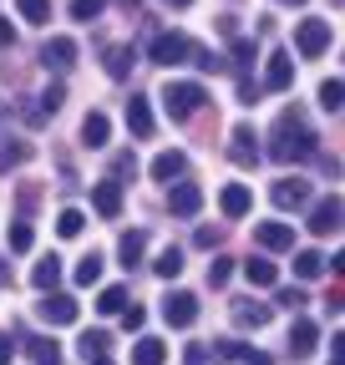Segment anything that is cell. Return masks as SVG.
<instances>
[{
	"mask_svg": "<svg viewBox=\"0 0 345 365\" xmlns=\"http://www.w3.org/2000/svg\"><path fill=\"white\" fill-rule=\"evenodd\" d=\"M269 158L274 163H310V158H320V137H315L310 117L299 112V107H284L279 112V122L269 132Z\"/></svg>",
	"mask_w": 345,
	"mask_h": 365,
	"instance_id": "obj_1",
	"label": "cell"
},
{
	"mask_svg": "<svg viewBox=\"0 0 345 365\" xmlns=\"http://www.w3.org/2000/svg\"><path fill=\"white\" fill-rule=\"evenodd\" d=\"M203 102H208V91H203L198 81H168V86H163V107H168V117H172V122L198 117V112H203Z\"/></svg>",
	"mask_w": 345,
	"mask_h": 365,
	"instance_id": "obj_2",
	"label": "cell"
},
{
	"mask_svg": "<svg viewBox=\"0 0 345 365\" xmlns=\"http://www.w3.org/2000/svg\"><path fill=\"white\" fill-rule=\"evenodd\" d=\"M148 56H153L158 66L193 61V41H188V36H178V31H158V36H153V46H148Z\"/></svg>",
	"mask_w": 345,
	"mask_h": 365,
	"instance_id": "obj_3",
	"label": "cell"
},
{
	"mask_svg": "<svg viewBox=\"0 0 345 365\" xmlns=\"http://www.w3.org/2000/svg\"><path fill=\"white\" fill-rule=\"evenodd\" d=\"M325 46H330V21H299L294 26V51L305 56V61H315V56H325Z\"/></svg>",
	"mask_w": 345,
	"mask_h": 365,
	"instance_id": "obj_4",
	"label": "cell"
},
{
	"mask_svg": "<svg viewBox=\"0 0 345 365\" xmlns=\"http://www.w3.org/2000/svg\"><path fill=\"white\" fill-rule=\"evenodd\" d=\"M163 319L172 330H188L193 319H198V294H188V289H172L168 299H163Z\"/></svg>",
	"mask_w": 345,
	"mask_h": 365,
	"instance_id": "obj_5",
	"label": "cell"
},
{
	"mask_svg": "<svg viewBox=\"0 0 345 365\" xmlns=\"http://www.w3.org/2000/svg\"><path fill=\"white\" fill-rule=\"evenodd\" d=\"M36 309H41V319H51V325H76V314H81V304H76L71 294H56V289L41 294Z\"/></svg>",
	"mask_w": 345,
	"mask_h": 365,
	"instance_id": "obj_6",
	"label": "cell"
},
{
	"mask_svg": "<svg viewBox=\"0 0 345 365\" xmlns=\"http://www.w3.org/2000/svg\"><path fill=\"white\" fill-rule=\"evenodd\" d=\"M294 86V56L289 51H274L264 61V91H289Z\"/></svg>",
	"mask_w": 345,
	"mask_h": 365,
	"instance_id": "obj_7",
	"label": "cell"
},
{
	"mask_svg": "<svg viewBox=\"0 0 345 365\" xmlns=\"http://www.w3.org/2000/svg\"><path fill=\"white\" fill-rule=\"evenodd\" d=\"M269 198H274V208H305L310 203V182L305 178H279L269 188Z\"/></svg>",
	"mask_w": 345,
	"mask_h": 365,
	"instance_id": "obj_8",
	"label": "cell"
},
{
	"mask_svg": "<svg viewBox=\"0 0 345 365\" xmlns=\"http://www.w3.org/2000/svg\"><path fill=\"white\" fill-rule=\"evenodd\" d=\"M168 208H172V218H193L203 208V188H198V182H172Z\"/></svg>",
	"mask_w": 345,
	"mask_h": 365,
	"instance_id": "obj_9",
	"label": "cell"
},
{
	"mask_svg": "<svg viewBox=\"0 0 345 365\" xmlns=\"http://www.w3.org/2000/svg\"><path fill=\"white\" fill-rule=\"evenodd\" d=\"M340 223H345V203L340 198H320L310 208V234H335Z\"/></svg>",
	"mask_w": 345,
	"mask_h": 365,
	"instance_id": "obj_10",
	"label": "cell"
},
{
	"mask_svg": "<svg viewBox=\"0 0 345 365\" xmlns=\"http://www.w3.org/2000/svg\"><path fill=\"white\" fill-rule=\"evenodd\" d=\"M41 61H46V71L76 66V41H71V36H51L46 46H41Z\"/></svg>",
	"mask_w": 345,
	"mask_h": 365,
	"instance_id": "obj_11",
	"label": "cell"
},
{
	"mask_svg": "<svg viewBox=\"0 0 345 365\" xmlns=\"http://www.w3.org/2000/svg\"><path fill=\"white\" fill-rule=\"evenodd\" d=\"M254 239H259V249L284 254V249H294V228L289 223H254Z\"/></svg>",
	"mask_w": 345,
	"mask_h": 365,
	"instance_id": "obj_12",
	"label": "cell"
},
{
	"mask_svg": "<svg viewBox=\"0 0 345 365\" xmlns=\"http://www.w3.org/2000/svg\"><path fill=\"white\" fill-rule=\"evenodd\" d=\"M229 143H234V148H229V158H234L239 168H254V163H259V137H254V127H249V122H239V127H234Z\"/></svg>",
	"mask_w": 345,
	"mask_h": 365,
	"instance_id": "obj_13",
	"label": "cell"
},
{
	"mask_svg": "<svg viewBox=\"0 0 345 365\" xmlns=\"http://www.w3.org/2000/svg\"><path fill=\"white\" fill-rule=\"evenodd\" d=\"M127 127H133V137H138V143H148V137L158 132V122H153V107H148V97H133V102H127Z\"/></svg>",
	"mask_w": 345,
	"mask_h": 365,
	"instance_id": "obj_14",
	"label": "cell"
},
{
	"mask_svg": "<svg viewBox=\"0 0 345 365\" xmlns=\"http://www.w3.org/2000/svg\"><path fill=\"white\" fill-rule=\"evenodd\" d=\"M315 345H320L315 319H305V314H299L294 325H289V350H294V355H315Z\"/></svg>",
	"mask_w": 345,
	"mask_h": 365,
	"instance_id": "obj_15",
	"label": "cell"
},
{
	"mask_svg": "<svg viewBox=\"0 0 345 365\" xmlns=\"http://www.w3.org/2000/svg\"><path fill=\"white\" fill-rule=\"evenodd\" d=\"M92 208L102 213V218H117L122 213V182H97V188H92Z\"/></svg>",
	"mask_w": 345,
	"mask_h": 365,
	"instance_id": "obj_16",
	"label": "cell"
},
{
	"mask_svg": "<svg viewBox=\"0 0 345 365\" xmlns=\"http://www.w3.org/2000/svg\"><path fill=\"white\" fill-rule=\"evenodd\" d=\"M107 137H112L107 112H86V117H81V143H86V148H107Z\"/></svg>",
	"mask_w": 345,
	"mask_h": 365,
	"instance_id": "obj_17",
	"label": "cell"
},
{
	"mask_svg": "<svg viewBox=\"0 0 345 365\" xmlns=\"http://www.w3.org/2000/svg\"><path fill=\"white\" fill-rule=\"evenodd\" d=\"M269 314H274V309H269V304H259V299H239V304H234V319H239L244 330H264V325H269Z\"/></svg>",
	"mask_w": 345,
	"mask_h": 365,
	"instance_id": "obj_18",
	"label": "cell"
},
{
	"mask_svg": "<svg viewBox=\"0 0 345 365\" xmlns=\"http://www.w3.org/2000/svg\"><path fill=\"white\" fill-rule=\"evenodd\" d=\"M219 208H224V218H244V213L254 208V198H249L244 182H229V188L219 193Z\"/></svg>",
	"mask_w": 345,
	"mask_h": 365,
	"instance_id": "obj_19",
	"label": "cell"
},
{
	"mask_svg": "<svg viewBox=\"0 0 345 365\" xmlns=\"http://www.w3.org/2000/svg\"><path fill=\"white\" fill-rule=\"evenodd\" d=\"M31 284H36L41 294H51V289L61 284V259H56V254H46V259L31 269Z\"/></svg>",
	"mask_w": 345,
	"mask_h": 365,
	"instance_id": "obj_20",
	"label": "cell"
},
{
	"mask_svg": "<svg viewBox=\"0 0 345 365\" xmlns=\"http://www.w3.org/2000/svg\"><path fill=\"white\" fill-rule=\"evenodd\" d=\"M244 279H249L254 289H274V284H279V264H269V259H249V264H244Z\"/></svg>",
	"mask_w": 345,
	"mask_h": 365,
	"instance_id": "obj_21",
	"label": "cell"
},
{
	"mask_svg": "<svg viewBox=\"0 0 345 365\" xmlns=\"http://www.w3.org/2000/svg\"><path fill=\"white\" fill-rule=\"evenodd\" d=\"M213 355L229 360V365H269V355H259V350H249V345H239V340H224Z\"/></svg>",
	"mask_w": 345,
	"mask_h": 365,
	"instance_id": "obj_22",
	"label": "cell"
},
{
	"mask_svg": "<svg viewBox=\"0 0 345 365\" xmlns=\"http://www.w3.org/2000/svg\"><path fill=\"white\" fill-rule=\"evenodd\" d=\"M143 254H148V234H143V228H133V234H122V239H117V259H122L127 269L143 264Z\"/></svg>",
	"mask_w": 345,
	"mask_h": 365,
	"instance_id": "obj_23",
	"label": "cell"
},
{
	"mask_svg": "<svg viewBox=\"0 0 345 365\" xmlns=\"http://www.w3.org/2000/svg\"><path fill=\"white\" fill-rule=\"evenodd\" d=\"M168 360V345L158 340V335H143L138 345H133V365H163Z\"/></svg>",
	"mask_w": 345,
	"mask_h": 365,
	"instance_id": "obj_24",
	"label": "cell"
},
{
	"mask_svg": "<svg viewBox=\"0 0 345 365\" xmlns=\"http://www.w3.org/2000/svg\"><path fill=\"white\" fill-rule=\"evenodd\" d=\"M183 168H188V158H183V153H158V158H153V178H158V182L183 178Z\"/></svg>",
	"mask_w": 345,
	"mask_h": 365,
	"instance_id": "obj_25",
	"label": "cell"
},
{
	"mask_svg": "<svg viewBox=\"0 0 345 365\" xmlns=\"http://www.w3.org/2000/svg\"><path fill=\"white\" fill-rule=\"evenodd\" d=\"M325 254H315V249H299L294 254V274H299V279H320V274H325Z\"/></svg>",
	"mask_w": 345,
	"mask_h": 365,
	"instance_id": "obj_26",
	"label": "cell"
},
{
	"mask_svg": "<svg viewBox=\"0 0 345 365\" xmlns=\"http://www.w3.org/2000/svg\"><path fill=\"white\" fill-rule=\"evenodd\" d=\"M153 274H158V279H178V274H183V249H163L153 259Z\"/></svg>",
	"mask_w": 345,
	"mask_h": 365,
	"instance_id": "obj_27",
	"label": "cell"
},
{
	"mask_svg": "<svg viewBox=\"0 0 345 365\" xmlns=\"http://www.w3.org/2000/svg\"><path fill=\"white\" fill-rule=\"evenodd\" d=\"M127 71H133V46H112V51H107V76L122 81Z\"/></svg>",
	"mask_w": 345,
	"mask_h": 365,
	"instance_id": "obj_28",
	"label": "cell"
},
{
	"mask_svg": "<svg viewBox=\"0 0 345 365\" xmlns=\"http://www.w3.org/2000/svg\"><path fill=\"white\" fill-rule=\"evenodd\" d=\"M26 158H31V143H11V137H6V143H0V173L21 168Z\"/></svg>",
	"mask_w": 345,
	"mask_h": 365,
	"instance_id": "obj_29",
	"label": "cell"
},
{
	"mask_svg": "<svg viewBox=\"0 0 345 365\" xmlns=\"http://www.w3.org/2000/svg\"><path fill=\"white\" fill-rule=\"evenodd\" d=\"M102 269H107V259L92 249V254H86V259L76 264V284H97V279H102Z\"/></svg>",
	"mask_w": 345,
	"mask_h": 365,
	"instance_id": "obj_30",
	"label": "cell"
},
{
	"mask_svg": "<svg viewBox=\"0 0 345 365\" xmlns=\"http://www.w3.org/2000/svg\"><path fill=\"white\" fill-rule=\"evenodd\" d=\"M97 309H102V314H122V309H127V289H122V284H107V289L97 294Z\"/></svg>",
	"mask_w": 345,
	"mask_h": 365,
	"instance_id": "obj_31",
	"label": "cell"
},
{
	"mask_svg": "<svg viewBox=\"0 0 345 365\" xmlns=\"http://www.w3.org/2000/svg\"><path fill=\"white\" fill-rule=\"evenodd\" d=\"M107 345H112V335H107V330H86V335H81V360L107 355Z\"/></svg>",
	"mask_w": 345,
	"mask_h": 365,
	"instance_id": "obj_32",
	"label": "cell"
},
{
	"mask_svg": "<svg viewBox=\"0 0 345 365\" xmlns=\"http://www.w3.org/2000/svg\"><path fill=\"white\" fill-rule=\"evenodd\" d=\"M81 228H86V213H81V208H61V218H56V234H61V239H76Z\"/></svg>",
	"mask_w": 345,
	"mask_h": 365,
	"instance_id": "obj_33",
	"label": "cell"
},
{
	"mask_svg": "<svg viewBox=\"0 0 345 365\" xmlns=\"http://www.w3.org/2000/svg\"><path fill=\"white\" fill-rule=\"evenodd\" d=\"M16 6H21V16H26L31 26H46V21H51V0H16Z\"/></svg>",
	"mask_w": 345,
	"mask_h": 365,
	"instance_id": "obj_34",
	"label": "cell"
},
{
	"mask_svg": "<svg viewBox=\"0 0 345 365\" xmlns=\"http://www.w3.org/2000/svg\"><path fill=\"white\" fill-rule=\"evenodd\" d=\"M320 107L325 112H340L345 107V81H320Z\"/></svg>",
	"mask_w": 345,
	"mask_h": 365,
	"instance_id": "obj_35",
	"label": "cell"
},
{
	"mask_svg": "<svg viewBox=\"0 0 345 365\" xmlns=\"http://www.w3.org/2000/svg\"><path fill=\"white\" fill-rule=\"evenodd\" d=\"M61 102H66V86H61V81H51L46 91H41V112H46V117H56Z\"/></svg>",
	"mask_w": 345,
	"mask_h": 365,
	"instance_id": "obj_36",
	"label": "cell"
},
{
	"mask_svg": "<svg viewBox=\"0 0 345 365\" xmlns=\"http://www.w3.org/2000/svg\"><path fill=\"white\" fill-rule=\"evenodd\" d=\"M31 355H36V365H61L56 340H31Z\"/></svg>",
	"mask_w": 345,
	"mask_h": 365,
	"instance_id": "obj_37",
	"label": "cell"
},
{
	"mask_svg": "<svg viewBox=\"0 0 345 365\" xmlns=\"http://www.w3.org/2000/svg\"><path fill=\"white\" fill-rule=\"evenodd\" d=\"M107 11V0H71V21H97Z\"/></svg>",
	"mask_w": 345,
	"mask_h": 365,
	"instance_id": "obj_38",
	"label": "cell"
},
{
	"mask_svg": "<svg viewBox=\"0 0 345 365\" xmlns=\"http://www.w3.org/2000/svg\"><path fill=\"white\" fill-rule=\"evenodd\" d=\"M31 244H36V234H31V223H26V218H16V223H11V249H16V254H26Z\"/></svg>",
	"mask_w": 345,
	"mask_h": 365,
	"instance_id": "obj_39",
	"label": "cell"
},
{
	"mask_svg": "<svg viewBox=\"0 0 345 365\" xmlns=\"http://www.w3.org/2000/svg\"><path fill=\"white\" fill-rule=\"evenodd\" d=\"M229 274H234V259H213V264H208V284H213V289H224V284H229Z\"/></svg>",
	"mask_w": 345,
	"mask_h": 365,
	"instance_id": "obj_40",
	"label": "cell"
},
{
	"mask_svg": "<svg viewBox=\"0 0 345 365\" xmlns=\"http://www.w3.org/2000/svg\"><path fill=\"white\" fill-rule=\"evenodd\" d=\"M229 51H234V61H239V66H254V56H259L249 36H234V46H229Z\"/></svg>",
	"mask_w": 345,
	"mask_h": 365,
	"instance_id": "obj_41",
	"label": "cell"
},
{
	"mask_svg": "<svg viewBox=\"0 0 345 365\" xmlns=\"http://www.w3.org/2000/svg\"><path fill=\"white\" fill-rule=\"evenodd\" d=\"M127 173H138V158H133V153H117V163H112V182H122Z\"/></svg>",
	"mask_w": 345,
	"mask_h": 365,
	"instance_id": "obj_42",
	"label": "cell"
},
{
	"mask_svg": "<svg viewBox=\"0 0 345 365\" xmlns=\"http://www.w3.org/2000/svg\"><path fill=\"white\" fill-rule=\"evenodd\" d=\"M143 319H148L143 304H127V309H122V325H127V330H143Z\"/></svg>",
	"mask_w": 345,
	"mask_h": 365,
	"instance_id": "obj_43",
	"label": "cell"
},
{
	"mask_svg": "<svg viewBox=\"0 0 345 365\" xmlns=\"http://www.w3.org/2000/svg\"><path fill=\"white\" fill-rule=\"evenodd\" d=\"M219 239H224V228H198V239H193V244H198V249H213Z\"/></svg>",
	"mask_w": 345,
	"mask_h": 365,
	"instance_id": "obj_44",
	"label": "cell"
},
{
	"mask_svg": "<svg viewBox=\"0 0 345 365\" xmlns=\"http://www.w3.org/2000/svg\"><path fill=\"white\" fill-rule=\"evenodd\" d=\"M279 304H284V309H299V304H305V294H299V289H279Z\"/></svg>",
	"mask_w": 345,
	"mask_h": 365,
	"instance_id": "obj_45",
	"label": "cell"
},
{
	"mask_svg": "<svg viewBox=\"0 0 345 365\" xmlns=\"http://www.w3.org/2000/svg\"><path fill=\"white\" fill-rule=\"evenodd\" d=\"M6 46H16V26H11L6 16H0V51H6Z\"/></svg>",
	"mask_w": 345,
	"mask_h": 365,
	"instance_id": "obj_46",
	"label": "cell"
},
{
	"mask_svg": "<svg viewBox=\"0 0 345 365\" xmlns=\"http://www.w3.org/2000/svg\"><path fill=\"white\" fill-rule=\"evenodd\" d=\"M330 355H335L330 365H345V330H335V345H330Z\"/></svg>",
	"mask_w": 345,
	"mask_h": 365,
	"instance_id": "obj_47",
	"label": "cell"
},
{
	"mask_svg": "<svg viewBox=\"0 0 345 365\" xmlns=\"http://www.w3.org/2000/svg\"><path fill=\"white\" fill-rule=\"evenodd\" d=\"M11 355H16V345H11V335H0V365H11Z\"/></svg>",
	"mask_w": 345,
	"mask_h": 365,
	"instance_id": "obj_48",
	"label": "cell"
},
{
	"mask_svg": "<svg viewBox=\"0 0 345 365\" xmlns=\"http://www.w3.org/2000/svg\"><path fill=\"white\" fill-rule=\"evenodd\" d=\"M6 284H11V259L0 254V289H6Z\"/></svg>",
	"mask_w": 345,
	"mask_h": 365,
	"instance_id": "obj_49",
	"label": "cell"
},
{
	"mask_svg": "<svg viewBox=\"0 0 345 365\" xmlns=\"http://www.w3.org/2000/svg\"><path fill=\"white\" fill-rule=\"evenodd\" d=\"M330 264H335V274H340V279H345V249H340V254H335Z\"/></svg>",
	"mask_w": 345,
	"mask_h": 365,
	"instance_id": "obj_50",
	"label": "cell"
},
{
	"mask_svg": "<svg viewBox=\"0 0 345 365\" xmlns=\"http://www.w3.org/2000/svg\"><path fill=\"white\" fill-rule=\"evenodd\" d=\"M168 6H172V11H188V6H193V0H168Z\"/></svg>",
	"mask_w": 345,
	"mask_h": 365,
	"instance_id": "obj_51",
	"label": "cell"
},
{
	"mask_svg": "<svg viewBox=\"0 0 345 365\" xmlns=\"http://www.w3.org/2000/svg\"><path fill=\"white\" fill-rule=\"evenodd\" d=\"M86 365H112V360H107V355H97V360H86Z\"/></svg>",
	"mask_w": 345,
	"mask_h": 365,
	"instance_id": "obj_52",
	"label": "cell"
},
{
	"mask_svg": "<svg viewBox=\"0 0 345 365\" xmlns=\"http://www.w3.org/2000/svg\"><path fill=\"white\" fill-rule=\"evenodd\" d=\"M122 6H138V0H122Z\"/></svg>",
	"mask_w": 345,
	"mask_h": 365,
	"instance_id": "obj_53",
	"label": "cell"
},
{
	"mask_svg": "<svg viewBox=\"0 0 345 365\" xmlns=\"http://www.w3.org/2000/svg\"><path fill=\"white\" fill-rule=\"evenodd\" d=\"M289 6H299V0H289Z\"/></svg>",
	"mask_w": 345,
	"mask_h": 365,
	"instance_id": "obj_54",
	"label": "cell"
}]
</instances>
